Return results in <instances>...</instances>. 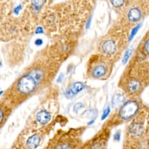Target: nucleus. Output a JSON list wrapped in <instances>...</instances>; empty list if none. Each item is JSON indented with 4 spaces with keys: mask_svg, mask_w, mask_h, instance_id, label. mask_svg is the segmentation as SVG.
<instances>
[{
    "mask_svg": "<svg viewBox=\"0 0 149 149\" xmlns=\"http://www.w3.org/2000/svg\"><path fill=\"white\" fill-rule=\"evenodd\" d=\"M59 66L60 62L49 52H41L9 87L2 98L13 108L18 107L49 86Z\"/></svg>",
    "mask_w": 149,
    "mask_h": 149,
    "instance_id": "nucleus-1",
    "label": "nucleus"
},
{
    "mask_svg": "<svg viewBox=\"0 0 149 149\" xmlns=\"http://www.w3.org/2000/svg\"><path fill=\"white\" fill-rule=\"evenodd\" d=\"M149 86V61L132 59L118 81V87L129 98H138Z\"/></svg>",
    "mask_w": 149,
    "mask_h": 149,
    "instance_id": "nucleus-2",
    "label": "nucleus"
},
{
    "mask_svg": "<svg viewBox=\"0 0 149 149\" xmlns=\"http://www.w3.org/2000/svg\"><path fill=\"white\" fill-rule=\"evenodd\" d=\"M85 127L70 128L58 132L49 141L45 149H80Z\"/></svg>",
    "mask_w": 149,
    "mask_h": 149,
    "instance_id": "nucleus-3",
    "label": "nucleus"
},
{
    "mask_svg": "<svg viewBox=\"0 0 149 149\" xmlns=\"http://www.w3.org/2000/svg\"><path fill=\"white\" fill-rule=\"evenodd\" d=\"M114 62L101 54L93 55L86 66V75L88 78L105 80L111 76Z\"/></svg>",
    "mask_w": 149,
    "mask_h": 149,
    "instance_id": "nucleus-4",
    "label": "nucleus"
},
{
    "mask_svg": "<svg viewBox=\"0 0 149 149\" xmlns=\"http://www.w3.org/2000/svg\"><path fill=\"white\" fill-rule=\"evenodd\" d=\"M119 107V109L110 116L103 126L111 129V127L119 125L123 122L130 121L143 107H141V104L137 98H130Z\"/></svg>",
    "mask_w": 149,
    "mask_h": 149,
    "instance_id": "nucleus-5",
    "label": "nucleus"
},
{
    "mask_svg": "<svg viewBox=\"0 0 149 149\" xmlns=\"http://www.w3.org/2000/svg\"><path fill=\"white\" fill-rule=\"evenodd\" d=\"M129 122L125 138L137 137L149 134V107L143 106Z\"/></svg>",
    "mask_w": 149,
    "mask_h": 149,
    "instance_id": "nucleus-6",
    "label": "nucleus"
},
{
    "mask_svg": "<svg viewBox=\"0 0 149 149\" xmlns=\"http://www.w3.org/2000/svg\"><path fill=\"white\" fill-rule=\"evenodd\" d=\"M124 48L123 40L116 39L111 35L105 38V40L100 42V54L115 62L119 58Z\"/></svg>",
    "mask_w": 149,
    "mask_h": 149,
    "instance_id": "nucleus-7",
    "label": "nucleus"
},
{
    "mask_svg": "<svg viewBox=\"0 0 149 149\" xmlns=\"http://www.w3.org/2000/svg\"><path fill=\"white\" fill-rule=\"evenodd\" d=\"M110 134L111 129L103 126L91 138L83 142L80 149H106Z\"/></svg>",
    "mask_w": 149,
    "mask_h": 149,
    "instance_id": "nucleus-8",
    "label": "nucleus"
},
{
    "mask_svg": "<svg viewBox=\"0 0 149 149\" xmlns=\"http://www.w3.org/2000/svg\"><path fill=\"white\" fill-rule=\"evenodd\" d=\"M122 149H149V134L137 137L125 138Z\"/></svg>",
    "mask_w": 149,
    "mask_h": 149,
    "instance_id": "nucleus-9",
    "label": "nucleus"
},
{
    "mask_svg": "<svg viewBox=\"0 0 149 149\" xmlns=\"http://www.w3.org/2000/svg\"><path fill=\"white\" fill-rule=\"evenodd\" d=\"M148 57H149V31L146 33V37H144L143 41H141L137 49V53L133 59L142 61L146 60Z\"/></svg>",
    "mask_w": 149,
    "mask_h": 149,
    "instance_id": "nucleus-10",
    "label": "nucleus"
},
{
    "mask_svg": "<svg viewBox=\"0 0 149 149\" xmlns=\"http://www.w3.org/2000/svg\"><path fill=\"white\" fill-rule=\"evenodd\" d=\"M13 109V107L5 100L2 98L0 100V129L8 120Z\"/></svg>",
    "mask_w": 149,
    "mask_h": 149,
    "instance_id": "nucleus-11",
    "label": "nucleus"
},
{
    "mask_svg": "<svg viewBox=\"0 0 149 149\" xmlns=\"http://www.w3.org/2000/svg\"><path fill=\"white\" fill-rule=\"evenodd\" d=\"M51 113L46 109H41L39 110L36 115V124L41 126L45 125L48 123L51 119Z\"/></svg>",
    "mask_w": 149,
    "mask_h": 149,
    "instance_id": "nucleus-12",
    "label": "nucleus"
},
{
    "mask_svg": "<svg viewBox=\"0 0 149 149\" xmlns=\"http://www.w3.org/2000/svg\"><path fill=\"white\" fill-rule=\"evenodd\" d=\"M127 17L129 22L134 23L140 19L141 12L140 9L137 8H132L129 10Z\"/></svg>",
    "mask_w": 149,
    "mask_h": 149,
    "instance_id": "nucleus-13",
    "label": "nucleus"
},
{
    "mask_svg": "<svg viewBox=\"0 0 149 149\" xmlns=\"http://www.w3.org/2000/svg\"><path fill=\"white\" fill-rule=\"evenodd\" d=\"M84 86L83 84V83H81V82H76L74 83L73 84V85L72 86V87L70 88V89L68 91V95H74L77 93H78L79 92H80V91H81L83 88H84Z\"/></svg>",
    "mask_w": 149,
    "mask_h": 149,
    "instance_id": "nucleus-14",
    "label": "nucleus"
},
{
    "mask_svg": "<svg viewBox=\"0 0 149 149\" xmlns=\"http://www.w3.org/2000/svg\"><path fill=\"white\" fill-rule=\"evenodd\" d=\"M125 98L123 94H115L112 99V106L113 107H120L125 101Z\"/></svg>",
    "mask_w": 149,
    "mask_h": 149,
    "instance_id": "nucleus-15",
    "label": "nucleus"
},
{
    "mask_svg": "<svg viewBox=\"0 0 149 149\" xmlns=\"http://www.w3.org/2000/svg\"><path fill=\"white\" fill-rule=\"evenodd\" d=\"M109 109H109V107L105 109V111H104V112L103 113V115H102V119H104L106 118V117L108 116V113H109V111H110Z\"/></svg>",
    "mask_w": 149,
    "mask_h": 149,
    "instance_id": "nucleus-16",
    "label": "nucleus"
},
{
    "mask_svg": "<svg viewBox=\"0 0 149 149\" xmlns=\"http://www.w3.org/2000/svg\"><path fill=\"white\" fill-rule=\"evenodd\" d=\"M81 105V104H76V105L74 106V109H77V111L79 110V109L82 107V105Z\"/></svg>",
    "mask_w": 149,
    "mask_h": 149,
    "instance_id": "nucleus-17",
    "label": "nucleus"
}]
</instances>
